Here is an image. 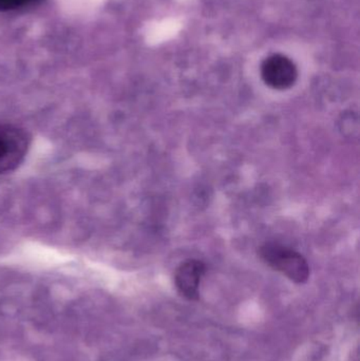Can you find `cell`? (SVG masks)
Segmentation results:
<instances>
[{"label": "cell", "instance_id": "6da1fadb", "mask_svg": "<svg viewBox=\"0 0 360 361\" xmlns=\"http://www.w3.org/2000/svg\"><path fill=\"white\" fill-rule=\"evenodd\" d=\"M260 258L291 281L302 284L310 277V267L302 255L277 243H266L259 250Z\"/></svg>", "mask_w": 360, "mask_h": 361}, {"label": "cell", "instance_id": "7a4b0ae2", "mask_svg": "<svg viewBox=\"0 0 360 361\" xmlns=\"http://www.w3.org/2000/svg\"><path fill=\"white\" fill-rule=\"evenodd\" d=\"M31 139L25 129L0 123V176L15 171L27 157Z\"/></svg>", "mask_w": 360, "mask_h": 361}, {"label": "cell", "instance_id": "3957f363", "mask_svg": "<svg viewBox=\"0 0 360 361\" xmlns=\"http://www.w3.org/2000/svg\"><path fill=\"white\" fill-rule=\"evenodd\" d=\"M261 76L263 82L271 88L285 90L295 84L298 71L295 63L289 57L274 54L262 63Z\"/></svg>", "mask_w": 360, "mask_h": 361}, {"label": "cell", "instance_id": "277c9868", "mask_svg": "<svg viewBox=\"0 0 360 361\" xmlns=\"http://www.w3.org/2000/svg\"><path fill=\"white\" fill-rule=\"evenodd\" d=\"M206 271L204 263L199 260H187L182 263L175 274L178 292L188 300H198L201 280Z\"/></svg>", "mask_w": 360, "mask_h": 361}, {"label": "cell", "instance_id": "5b68a950", "mask_svg": "<svg viewBox=\"0 0 360 361\" xmlns=\"http://www.w3.org/2000/svg\"><path fill=\"white\" fill-rule=\"evenodd\" d=\"M39 0H0V12L20 10L33 6Z\"/></svg>", "mask_w": 360, "mask_h": 361}]
</instances>
